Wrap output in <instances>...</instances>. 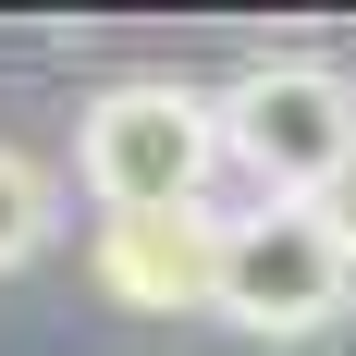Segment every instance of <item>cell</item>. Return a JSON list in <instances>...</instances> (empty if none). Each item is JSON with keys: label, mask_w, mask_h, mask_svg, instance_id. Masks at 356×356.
I'll use <instances>...</instances> for the list:
<instances>
[{"label": "cell", "mask_w": 356, "mask_h": 356, "mask_svg": "<svg viewBox=\"0 0 356 356\" xmlns=\"http://www.w3.org/2000/svg\"><path fill=\"white\" fill-rule=\"evenodd\" d=\"M86 283H99L123 320H184V307H221V221H209V209L99 221V246H86Z\"/></svg>", "instance_id": "4"}, {"label": "cell", "mask_w": 356, "mask_h": 356, "mask_svg": "<svg viewBox=\"0 0 356 356\" xmlns=\"http://www.w3.org/2000/svg\"><path fill=\"white\" fill-rule=\"evenodd\" d=\"M344 307H356V258L332 246V221L307 197H258L221 221V320L234 332L295 344V332H332Z\"/></svg>", "instance_id": "3"}, {"label": "cell", "mask_w": 356, "mask_h": 356, "mask_svg": "<svg viewBox=\"0 0 356 356\" xmlns=\"http://www.w3.org/2000/svg\"><path fill=\"white\" fill-rule=\"evenodd\" d=\"M221 172V99L172 86V74H111L86 123H74V184L99 197V221H147V209H197Z\"/></svg>", "instance_id": "1"}, {"label": "cell", "mask_w": 356, "mask_h": 356, "mask_svg": "<svg viewBox=\"0 0 356 356\" xmlns=\"http://www.w3.org/2000/svg\"><path fill=\"white\" fill-rule=\"evenodd\" d=\"M221 160L258 172V197H320L332 172L356 160V74L344 62H246L221 86Z\"/></svg>", "instance_id": "2"}, {"label": "cell", "mask_w": 356, "mask_h": 356, "mask_svg": "<svg viewBox=\"0 0 356 356\" xmlns=\"http://www.w3.org/2000/svg\"><path fill=\"white\" fill-rule=\"evenodd\" d=\"M307 209H320V221H332V246H344V258H356V160H344V172H332V184H320V197H307Z\"/></svg>", "instance_id": "6"}, {"label": "cell", "mask_w": 356, "mask_h": 356, "mask_svg": "<svg viewBox=\"0 0 356 356\" xmlns=\"http://www.w3.org/2000/svg\"><path fill=\"white\" fill-rule=\"evenodd\" d=\"M49 234H62V184H49V160H37V147L0 136V270H25Z\"/></svg>", "instance_id": "5"}]
</instances>
